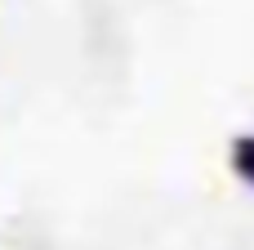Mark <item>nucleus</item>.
<instances>
[{"instance_id":"nucleus-1","label":"nucleus","mask_w":254,"mask_h":250,"mask_svg":"<svg viewBox=\"0 0 254 250\" xmlns=\"http://www.w3.org/2000/svg\"><path fill=\"white\" fill-rule=\"evenodd\" d=\"M228 166H232V174L254 192V130H241V134L232 139V148H228Z\"/></svg>"}]
</instances>
